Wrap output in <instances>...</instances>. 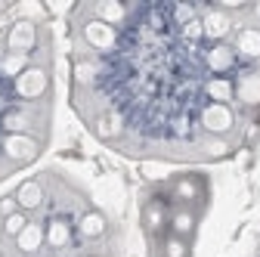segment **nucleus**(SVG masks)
<instances>
[{"instance_id": "obj_17", "label": "nucleus", "mask_w": 260, "mask_h": 257, "mask_svg": "<svg viewBox=\"0 0 260 257\" xmlns=\"http://www.w3.org/2000/svg\"><path fill=\"white\" fill-rule=\"evenodd\" d=\"M208 96H211V103L230 106V100H236V84L226 78H214V81H208Z\"/></svg>"}, {"instance_id": "obj_4", "label": "nucleus", "mask_w": 260, "mask_h": 257, "mask_svg": "<svg viewBox=\"0 0 260 257\" xmlns=\"http://www.w3.org/2000/svg\"><path fill=\"white\" fill-rule=\"evenodd\" d=\"M41 152V143L31 137V134H10L4 140V155L10 158L13 165H28V162H35Z\"/></svg>"}, {"instance_id": "obj_18", "label": "nucleus", "mask_w": 260, "mask_h": 257, "mask_svg": "<svg viewBox=\"0 0 260 257\" xmlns=\"http://www.w3.org/2000/svg\"><path fill=\"white\" fill-rule=\"evenodd\" d=\"M93 16L100 19V22H106V25H121L124 22V16H127V7L124 4H96L93 7Z\"/></svg>"}, {"instance_id": "obj_12", "label": "nucleus", "mask_w": 260, "mask_h": 257, "mask_svg": "<svg viewBox=\"0 0 260 257\" xmlns=\"http://www.w3.org/2000/svg\"><path fill=\"white\" fill-rule=\"evenodd\" d=\"M195 227H199V217H195L192 208H174L171 217H168V230H171V236H180V239H186V242H192Z\"/></svg>"}, {"instance_id": "obj_26", "label": "nucleus", "mask_w": 260, "mask_h": 257, "mask_svg": "<svg viewBox=\"0 0 260 257\" xmlns=\"http://www.w3.org/2000/svg\"><path fill=\"white\" fill-rule=\"evenodd\" d=\"M93 62H78V66H75V81L78 84H90L93 81Z\"/></svg>"}, {"instance_id": "obj_20", "label": "nucleus", "mask_w": 260, "mask_h": 257, "mask_svg": "<svg viewBox=\"0 0 260 257\" xmlns=\"http://www.w3.org/2000/svg\"><path fill=\"white\" fill-rule=\"evenodd\" d=\"M31 223V214H25V211H16L13 217H7V220H0V230H4V239H13L16 242V236Z\"/></svg>"}, {"instance_id": "obj_21", "label": "nucleus", "mask_w": 260, "mask_h": 257, "mask_svg": "<svg viewBox=\"0 0 260 257\" xmlns=\"http://www.w3.org/2000/svg\"><path fill=\"white\" fill-rule=\"evenodd\" d=\"M4 127H7L10 134H28L31 131V115L25 109H16V112H10L4 118Z\"/></svg>"}, {"instance_id": "obj_28", "label": "nucleus", "mask_w": 260, "mask_h": 257, "mask_svg": "<svg viewBox=\"0 0 260 257\" xmlns=\"http://www.w3.org/2000/svg\"><path fill=\"white\" fill-rule=\"evenodd\" d=\"M248 10H251V16H254V19L260 22V4H254V7H248Z\"/></svg>"}, {"instance_id": "obj_2", "label": "nucleus", "mask_w": 260, "mask_h": 257, "mask_svg": "<svg viewBox=\"0 0 260 257\" xmlns=\"http://www.w3.org/2000/svg\"><path fill=\"white\" fill-rule=\"evenodd\" d=\"M202 31H205V38L214 41V44H226V38H233L236 35V22L230 13H223L217 7H211L205 16H202Z\"/></svg>"}, {"instance_id": "obj_16", "label": "nucleus", "mask_w": 260, "mask_h": 257, "mask_svg": "<svg viewBox=\"0 0 260 257\" xmlns=\"http://www.w3.org/2000/svg\"><path fill=\"white\" fill-rule=\"evenodd\" d=\"M236 84V100L245 106H260V72H248L242 75Z\"/></svg>"}, {"instance_id": "obj_31", "label": "nucleus", "mask_w": 260, "mask_h": 257, "mask_svg": "<svg viewBox=\"0 0 260 257\" xmlns=\"http://www.w3.org/2000/svg\"><path fill=\"white\" fill-rule=\"evenodd\" d=\"M81 257H90V254H81Z\"/></svg>"}, {"instance_id": "obj_24", "label": "nucleus", "mask_w": 260, "mask_h": 257, "mask_svg": "<svg viewBox=\"0 0 260 257\" xmlns=\"http://www.w3.org/2000/svg\"><path fill=\"white\" fill-rule=\"evenodd\" d=\"M226 152H230V146H226L220 137H214V140L205 143V155H208V158H223Z\"/></svg>"}, {"instance_id": "obj_10", "label": "nucleus", "mask_w": 260, "mask_h": 257, "mask_svg": "<svg viewBox=\"0 0 260 257\" xmlns=\"http://www.w3.org/2000/svg\"><path fill=\"white\" fill-rule=\"evenodd\" d=\"M205 62H208V69H211V72H214V75L220 78V75H226V72H233V69H236L239 56H236L233 44H214V47L208 50Z\"/></svg>"}, {"instance_id": "obj_8", "label": "nucleus", "mask_w": 260, "mask_h": 257, "mask_svg": "<svg viewBox=\"0 0 260 257\" xmlns=\"http://www.w3.org/2000/svg\"><path fill=\"white\" fill-rule=\"evenodd\" d=\"M16 202H19V211H25V214H35V211H41L44 208V202H47V192H44V183L41 180H25L16 192Z\"/></svg>"}, {"instance_id": "obj_15", "label": "nucleus", "mask_w": 260, "mask_h": 257, "mask_svg": "<svg viewBox=\"0 0 260 257\" xmlns=\"http://www.w3.org/2000/svg\"><path fill=\"white\" fill-rule=\"evenodd\" d=\"M44 233H47V248L62 251V248H69V242H72V223L65 217H53L44 227Z\"/></svg>"}, {"instance_id": "obj_9", "label": "nucleus", "mask_w": 260, "mask_h": 257, "mask_svg": "<svg viewBox=\"0 0 260 257\" xmlns=\"http://www.w3.org/2000/svg\"><path fill=\"white\" fill-rule=\"evenodd\" d=\"M171 196L177 199V208H189V205H195V199L205 196V186L199 177H177L171 183Z\"/></svg>"}, {"instance_id": "obj_5", "label": "nucleus", "mask_w": 260, "mask_h": 257, "mask_svg": "<svg viewBox=\"0 0 260 257\" xmlns=\"http://www.w3.org/2000/svg\"><path fill=\"white\" fill-rule=\"evenodd\" d=\"M38 44V25L35 22H16L7 31V53L10 56H28Z\"/></svg>"}, {"instance_id": "obj_29", "label": "nucleus", "mask_w": 260, "mask_h": 257, "mask_svg": "<svg viewBox=\"0 0 260 257\" xmlns=\"http://www.w3.org/2000/svg\"><path fill=\"white\" fill-rule=\"evenodd\" d=\"M50 257H62V254H50Z\"/></svg>"}, {"instance_id": "obj_23", "label": "nucleus", "mask_w": 260, "mask_h": 257, "mask_svg": "<svg viewBox=\"0 0 260 257\" xmlns=\"http://www.w3.org/2000/svg\"><path fill=\"white\" fill-rule=\"evenodd\" d=\"M183 38H186V41H199V38H205V31H202V16H195V19H189V22L183 25Z\"/></svg>"}, {"instance_id": "obj_7", "label": "nucleus", "mask_w": 260, "mask_h": 257, "mask_svg": "<svg viewBox=\"0 0 260 257\" xmlns=\"http://www.w3.org/2000/svg\"><path fill=\"white\" fill-rule=\"evenodd\" d=\"M81 35H84V41L90 44V50H112L115 47V28L112 25H106V22H100V19H90V22H84V28H81Z\"/></svg>"}, {"instance_id": "obj_1", "label": "nucleus", "mask_w": 260, "mask_h": 257, "mask_svg": "<svg viewBox=\"0 0 260 257\" xmlns=\"http://www.w3.org/2000/svg\"><path fill=\"white\" fill-rule=\"evenodd\" d=\"M47 90H50V75L41 66H31V69H25L16 78V96H19V100L35 103V100H41Z\"/></svg>"}, {"instance_id": "obj_3", "label": "nucleus", "mask_w": 260, "mask_h": 257, "mask_svg": "<svg viewBox=\"0 0 260 257\" xmlns=\"http://www.w3.org/2000/svg\"><path fill=\"white\" fill-rule=\"evenodd\" d=\"M233 124H236V115L230 106H223V103H208L202 109V127L211 134V137H226L233 131Z\"/></svg>"}, {"instance_id": "obj_27", "label": "nucleus", "mask_w": 260, "mask_h": 257, "mask_svg": "<svg viewBox=\"0 0 260 257\" xmlns=\"http://www.w3.org/2000/svg\"><path fill=\"white\" fill-rule=\"evenodd\" d=\"M16 211H19V202H16V196H4V199H0V220L13 217Z\"/></svg>"}, {"instance_id": "obj_6", "label": "nucleus", "mask_w": 260, "mask_h": 257, "mask_svg": "<svg viewBox=\"0 0 260 257\" xmlns=\"http://www.w3.org/2000/svg\"><path fill=\"white\" fill-rule=\"evenodd\" d=\"M233 50L239 59H260V28L257 25H242L233 35Z\"/></svg>"}, {"instance_id": "obj_30", "label": "nucleus", "mask_w": 260, "mask_h": 257, "mask_svg": "<svg viewBox=\"0 0 260 257\" xmlns=\"http://www.w3.org/2000/svg\"><path fill=\"white\" fill-rule=\"evenodd\" d=\"M0 239H4V230H0Z\"/></svg>"}, {"instance_id": "obj_11", "label": "nucleus", "mask_w": 260, "mask_h": 257, "mask_svg": "<svg viewBox=\"0 0 260 257\" xmlns=\"http://www.w3.org/2000/svg\"><path fill=\"white\" fill-rule=\"evenodd\" d=\"M78 233H81V239H87V242H100V239L109 233L106 214H103V211H84V214L78 217Z\"/></svg>"}, {"instance_id": "obj_22", "label": "nucleus", "mask_w": 260, "mask_h": 257, "mask_svg": "<svg viewBox=\"0 0 260 257\" xmlns=\"http://www.w3.org/2000/svg\"><path fill=\"white\" fill-rule=\"evenodd\" d=\"M118 127H121V118L118 115H103L100 121H96V134H100L103 140H109L112 134H118Z\"/></svg>"}, {"instance_id": "obj_25", "label": "nucleus", "mask_w": 260, "mask_h": 257, "mask_svg": "<svg viewBox=\"0 0 260 257\" xmlns=\"http://www.w3.org/2000/svg\"><path fill=\"white\" fill-rule=\"evenodd\" d=\"M4 72L19 78V75L25 72V56H10V53H7V59H4Z\"/></svg>"}, {"instance_id": "obj_19", "label": "nucleus", "mask_w": 260, "mask_h": 257, "mask_svg": "<svg viewBox=\"0 0 260 257\" xmlns=\"http://www.w3.org/2000/svg\"><path fill=\"white\" fill-rule=\"evenodd\" d=\"M192 254V242L180 239V236H165V242H161V257H189Z\"/></svg>"}, {"instance_id": "obj_14", "label": "nucleus", "mask_w": 260, "mask_h": 257, "mask_svg": "<svg viewBox=\"0 0 260 257\" xmlns=\"http://www.w3.org/2000/svg\"><path fill=\"white\" fill-rule=\"evenodd\" d=\"M47 245V233H44V227H41V223H35V220H31L28 223V227L16 236V248H19V254H38L41 248Z\"/></svg>"}, {"instance_id": "obj_13", "label": "nucleus", "mask_w": 260, "mask_h": 257, "mask_svg": "<svg viewBox=\"0 0 260 257\" xmlns=\"http://www.w3.org/2000/svg\"><path fill=\"white\" fill-rule=\"evenodd\" d=\"M168 217H171V211H168V205L161 202V199H152V202L143 205V227H146L149 236H158L161 230H165L168 227Z\"/></svg>"}]
</instances>
